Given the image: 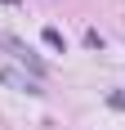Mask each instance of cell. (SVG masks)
<instances>
[{"label":"cell","mask_w":125,"mask_h":130,"mask_svg":"<svg viewBox=\"0 0 125 130\" xmlns=\"http://www.w3.org/2000/svg\"><path fill=\"white\" fill-rule=\"evenodd\" d=\"M5 50H9L13 58H18V63H27V67H31V72H36V76H45V63H40L36 54L27 50V45H18V40H9V36H5Z\"/></svg>","instance_id":"obj_1"},{"label":"cell","mask_w":125,"mask_h":130,"mask_svg":"<svg viewBox=\"0 0 125 130\" xmlns=\"http://www.w3.org/2000/svg\"><path fill=\"white\" fill-rule=\"evenodd\" d=\"M0 81H5V85H13V90H27V94H36V81H27L23 72H13V67H5V72H0Z\"/></svg>","instance_id":"obj_2"},{"label":"cell","mask_w":125,"mask_h":130,"mask_svg":"<svg viewBox=\"0 0 125 130\" xmlns=\"http://www.w3.org/2000/svg\"><path fill=\"white\" fill-rule=\"evenodd\" d=\"M45 45H49V50H58V54H67V36H62L58 27H45Z\"/></svg>","instance_id":"obj_3"},{"label":"cell","mask_w":125,"mask_h":130,"mask_svg":"<svg viewBox=\"0 0 125 130\" xmlns=\"http://www.w3.org/2000/svg\"><path fill=\"white\" fill-rule=\"evenodd\" d=\"M85 45H89V50H103V36H98V31H94V27H89V31H85Z\"/></svg>","instance_id":"obj_4"}]
</instances>
